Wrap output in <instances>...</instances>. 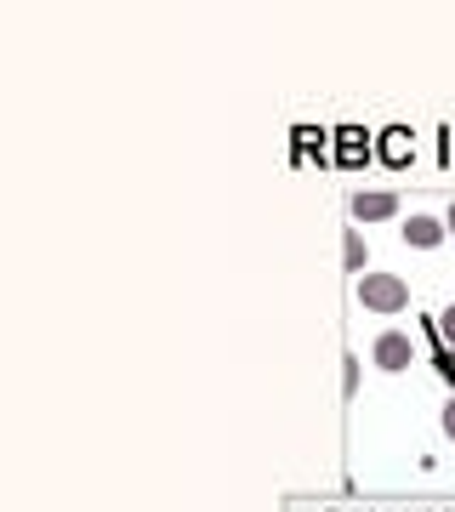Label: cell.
I'll list each match as a JSON object with an SVG mask.
<instances>
[{"instance_id": "6da1fadb", "label": "cell", "mask_w": 455, "mask_h": 512, "mask_svg": "<svg viewBox=\"0 0 455 512\" xmlns=\"http://www.w3.org/2000/svg\"><path fill=\"white\" fill-rule=\"evenodd\" d=\"M359 302L370 313H404L410 308V285L399 274H359Z\"/></svg>"}, {"instance_id": "7a4b0ae2", "label": "cell", "mask_w": 455, "mask_h": 512, "mask_svg": "<svg viewBox=\"0 0 455 512\" xmlns=\"http://www.w3.org/2000/svg\"><path fill=\"white\" fill-rule=\"evenodd\" d=\"M370 359H376L382 370H410V365H416V342H410L404 330H382V336H376V348H370Z\"/></svg>"}, {"instance_id": "3957f363", "label": "cell", "mask_w": 455, "mask_h": 512, "mask_svg": "<svg viewBox=\"0 0 455 512\" xmlns=\"http://www.w3.org/2000/svg\"><path fill=\"white\" fill-rule=\"evenodd\" d=\"M399 217V194L393 188H364L353 194V222H393Z\"/></svg>"}, {"instance_id": "277c9868", "label": "cell", "mask_w": 455, "mask_h": 512, "mask_svg": "<svg viewBox=\"0 0 455 512\" xmlns=\"http://www.w3.org/2000/svg\"><path fill=\"white\" fill-rule=\"evenodd\" d=\"M444 239H450L444 217H427V211H416V217L404 222V245H416V251H438Z\"/></svg>"}, {"instance_id": "5b68a950", "label": "cell", "mask_w": 455, "mask_h": 512, "mask_svg": "<svg viewBox=\"0 0 455 512\" xmlns=\"http://www.w3.org/2000/svg\"><path fill=\"white\" fill-rule=\"evenodd\" d=\"M342 256H347V274H364V239L359 234H347V251Z\"/></svg>"}, {"instance_id": "8992f818", "label": "cell", "mask_w": 455, "mask_h": 512, "mask_svg": "<svg viewBox=\"0 0 455 512\" xmlns=\"http://www.w3.org/2000/svg\"><path fill=\"white\" fill-rule=\"evenodd\" d=\"M438 336H444V342H450V348H455V302H450V308H444V313H438Z\"/></svg>"}, {"instance_id": "52a82bcc", "label": "cell", "mask_w": 455, "mask_h": 512, "mask_svg": "<svg viewBox=\"0 0 455 512\" xmlns=\"http://www.w3.org/2000/svg\"><path fill=\"white\" fill-rule=\"evenodd\" d=\"M444 439H450V444H455V399H450V404H444Z\"/></svg>"}, {"instance_id": "ba28073f", "label": "cell", "mask_w": 455, "mask_h": 512, "mask_svg": "<svg viewBox=\"0 0 455 512\" xmlns=\"http://www.w3.org/2000/svg\"><path fill=\"white\" fill-rule=\"evenodd\" d=\"M444 228H450V239H455V200H450V211H444Z\"/></svg>"}]
</instances>
